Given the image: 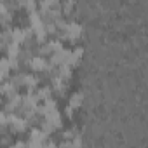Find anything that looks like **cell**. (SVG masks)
I'll return each instance as SVG.
<instances>
[{
	"label": "cell",
	"instance_id": "cell-1",
	"mask_svg": "<svg viewBox=\"0 0 148 148\" xmlns=\"http://www.w3.org/2000/svg\"><path fill=\"white\" fill-rule=\"evenodd\" d=\"M58 35H59L58 40H68V42H71V44H75V42L80 38V35H82V25H80L79 21H68L64 32H61V33H58Z\"/></svg>",
	"mask_w": 148,
	"mask_h": 148
},
{
	"label": "cell",
	"instance_id": "cell-2",
	"mask_svg": "<svg viewBox=\"0 0 148 148\" xmlns=\"http://www.w3.org/2000/svg\"><path fill=\"white\" fill-rule=\"evenodd\" d=\"M28 127H30V122L25 117L18 113H7V129L11 132H25Z\"/></svg>",
	"mask_w": 148,
	"mask_h": 148
},
{
	"label": "cell",
	"instance_id": "cell-3",
	"mask_svg": "<svg viewBox=\"0 0 148 148\" xmlns=\"http://www.w3.org/2000/svg\"><path fill=\"white\" fill-rule=\"evenodd\" d=\"M61 49H63V42H61V40H58V38H54V40H45L44 44H40V45L37 47V52H35V54L45 58V56H51V54L61 51Z\"/></svg>",
	"mask_w": 148,
	"mask_h": 148
},
{
	"label": "cell",
	"instance_id": "cell-4",
	"mask_svg": "<svg viewBox=\"0 0 148 148\" xmlns=\"http://www.w3.org/2000/svg\"><path fill=\"white\" fill-rule=\"evenodd\" d=\"M47 59L45 58H42V56H37V54H33L32 56V59L28 61V68L33 71V73H42V71H45V68H47Z\"/></svg>",
	"mask_w": 148,
	"mask_h": 148
},
{
	"label": "cell",
	"instance_id": "cell-5",
	"mask_svg": "<svg viewBox=\"0 0 148 148\" xmlns=\"http://www.w3.org/2000/svg\"><path fill=\"white\" fill-rule=\"evenodd\" d=\"M68 56H70V49H61V51H58V52H54V54H51V59L47 61L51 66H54V68H58V66H61V64H66V61H68Z\"/></svg>",
	"mask_w": 148,
	"mask_h": 148
},
{
	"label": "cell",
	"instance_id": "cell-6",
	"mask_svg": "<svg viewBox=\"0 0 148 148\" xmlns=\"http://www.w3.org/2000/svg\"><path fill=\"white\" fill-rule=\"evenodd\" d=\"M21 105H23V94H14V96H11V98H7V101H5V113H18L19 112V108H21Z\"/></svg>",
	"mask_w": 148,
	"mask_h": 148
},
{
	"label": "cell",
	"instance_id": "cell-7",
	"mask_svg": "<svg viewBox=\"0 0 148 148\" xmlns=\"http://www.w3.org/2000/svg\"><path fill=\"white\" fill-rule=\"evenodd\" d=\"M38 84H40V79L35 75V73H25L23 87H25L28 92H35V91L38 89Z\"/></svg>",
	"mask_w": 148,
	"mask_h": 148
},
{
	"label": "cell",
	"instance_id": "cell-8",
	"mask_svg": "<svg viewBox=\"0 0 148 148\" xmlns=\"http://www.w3.org/2000/svg\"><path fill=\"white\" fill-rule=\"evenodd\" d=\"M0 94L5 96V98H11V96L18 94V87L14 86V82L11 79H7L4 82H0Z\"/></svg>",
	"mask_w": 148,
	"mask_h": 148
},
{
	"label": "cell",
	"instance_id": "cell-9",
	"mask_svg": "<svg viewBox=\"0 0 148 148\" xmlns=\"http://www.w3.org/2000/svg\"><path fill=\"white\" fill-rule=\"evenodd\" d=\"M82 56H84V49L82 47H75L73 51H70V56H68V61H66V64L68 66H77L79 63H80V59H82Z\"/></svg>",
	"mask_w": 148,
	"mask_h": 148
},
{
	"label": "cell",
	"instance_id": "cell-10",
	"mask_svg": "<svg viewBox=\"0 0 148 148\" xmlns=\"http://www.w3.org/2000/svg\"><path fill=\"white\" fill-rule=\"evenodd\" d=\"M51 136L49 134H45L40 127H33L32 131H30V141H37V143H44L45 139H49Z\"/></svg>",
	"mask_w": 148,
	"mask_h": 148
},
{
	"label": "cell",
	"instance_id": "cell-11",
	"mask_svg": "<svg viewBox=\"0 0 148 148\" xmlns=\"http://www.w3.org/2000/svg\"><path fill=\"white\" fill-rule=\"evenodd\" d=\"M56 77L61 79L63 82H68L70 77H71V66H68V64H61V66H58V68H56Z\"/></svg>",
	"mask_w": 148,
	"mask_h": 148
},
{
	"label": "cell",
	"instance_id": "cell-12",
	"mask_svg": "<svg viewBox=\"0 0 148 148\" xmlns=\"http://www.w3.org/2000/svg\"><path fill=\"white\" fill-rule=\"evenodd\" d=\"M82 101H84V94L82 92H73L70 96V101H68V106L73 108V110H79L82 106Z\"/></svg>",
	"mask_w": 148,
	"mask_h": 148
},
{
	"label": "cell",
	"instance_id": "cell-13",
	"mask_svg": "<svg viewBox=\"0 0 148 148\" xmlns=\"http://www.w3.org/2000/svg\"><path fill=\"white\" fill-rule=\"evenodd\" d=\"M35 96H37L38 101H45V99L52 98V89H51L49 86H42V87H38V89L35 91Z\"/></svg>",
	"mask_w": 148,
	"mask_h": 148
},
{
	"label": "cell",
	"instance_id": "cell-14",
	"mask_svg": "<svg viewBox=\"0 0 148 148\" xmlns=\"http://www.w3.org/2000/svg\"><path fill=\"white\" fill-rule=\"evenodd\" d=\"M77 134H79V131H77L75 127H71V129H66V131L61 132V139H64V141H71Z\"/></svg>",
	"mask_w": 148,
	"mask_h": 148
},
{
	"label": "cell",
	"instance_id": "cell-15",
	"mask_svg": "<svg viewBox=\"0 0 148 148\" xmlns=\"http://www.w3.org/2000/svg\"><path fill=\"white\" fill-rule=\"evenodd\" d=\"M4 132H9V129H7V113L4 110H0V134H4Z\"/></svg>",
	"mask_w": 148,
	"mask_h": 148
},
{
	"label": "cell",
	"instance_id": "cell-16",
	"mask_svg": "<svg viewBox=\"0 0 148 148\" xmlns=\"http://www.w3.org/2000/svg\"><path fill=\"white\" fill-rule=\"evenodd\" d=\"M0 145H11V134L9 132H4L2 136H0Z\"/></svg>",
	"mask_w": 148,
	"mask_h": 148
},
{
	"label": "cell",
	"instance_id": "cell-17",
	"mask_svg": "<svg viewBox=\"0 0 148 148\" xmlns=\"http://www.w3.org/2000/svg\"><path fill=\"white\" fill-rule=\"evenodd\" d=\"M9 148H26V141L18 139L16 143H11V145H9Z\"/></svg>",
	"mask_w": 148,
	"mask_h": 148
},
{
	"label": "cell",
	"instance_id": "cell-18",
	"mask_svg": "<svg viewBox=\"0 0 148 148\" xmlns=\"http://www.w3.org/2000/svg\"><path fill=\"white\" fill-rule=\"evenodd\" d=\"M73 112H75L73 108L66 106V108H64V117H66V119H71V117H73Z\"/></svg>",
	"mask_w": 148,
	"mask_h": 148
},
{
	"label": "cell",
	"instance_id": "cell-19",
	"mask_svg": "<svg viewBox=\"0 0 148 148\" xmlns=\"http://www.w3.org/2000/svg\"><path fill=\"white\" fill-rule=\"evenodd\" d=\"M0 103H2V94H0Z\"/></svg>",
	"mask_w": 148,
	"mask_h": 148
}]
</instances>
